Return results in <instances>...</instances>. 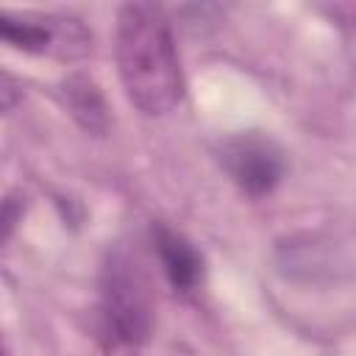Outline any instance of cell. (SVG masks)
Wrapping results in <instances>:
<instances>
[{"mask_svg": "<svg viewBox=\"0 0 356 356\" xmlns=\"http://www.w3.org/2000/svg\"><path fill=\"white\" fill-rule=\"evenodd\" d=\"M114 53L128 100L150 117L170 114L184 100V72L164 11L153 3H128L117 14Z\"/></svg>", "mask_w": 356, "mask_h": 356, "instance_id": "1", "label": "cell"}, {"mask_svg": "<svg viewBox=\"0 0 356 356\" xmlns=\"http://www.w3.org/2000/svg\"><path fill=\"white\" fill-rule=\"evenodd\" d=\"M103 331L114 345L136 348L150 337L153 309L145 278L125 253L108 256L100 281Z\"/></svg>", "mask_w": 356, "mask_h": 356, "instance_id": "2", "label": "cell"}, {"mask_svg": "<svg viewBox=\"0 0 356 356\" xmlns=\"http://www.w3.org/2000/svg\"><path fill=\"white\" fill-rule=\"evenodd\" d=\"M217 159L228 178L250 197L270 195L286 170L281 147L259 134H236L222 139L217 147Z\"/></svg>", "mask_w": 356, "mask_h": 356, "instance_id": "3", "label": "cell"}, {"mask_svg": "<svg viewBox=\"0 0 356 356\" xmlns=\"http://www.w3.org/2000/svg\"><path fill=\"white\" fill-rule=\"evenodd\" d=\"M0 36L25 53H58V56H83L92 47V36L75 19L50 17H14L11 11L0 14Z\"/></svg>", "mask_w": 356, "mask_h": 356, "instance_id": "4", "label": "cell"}, {"mask_svg": "<svg viewBox=\"0 0 356 356\" xmlns=\"http://www.w3.org/2000/svg\"><path fill=\"white\" fill-rule=\"evenodd\" d=\"M150 236L167 284L178 295H192L203 284V256L197 253V248L164 222H153Z\"/></svg>", "mask_w": 356, "mask_h": 356, "instance_id": "5", "label": "cell"}, {"mask_svg": "<svg viewBox=\"0 0 356 356\" xmlns=\"http://www.w3.org/2000/svg\"><path fill=\"white\" fill-rule=\"evenodd\" d=\"M64 97H67L70 114H72L86 131H95V134H103V131H106L108 114H106L103 95H100V89H97L86 75H72V78L64 83Z\"/></svg>", "mask_w": 356, "mask_h": 356, "instance_id": "6", "label": "cell"}]
</instances>
